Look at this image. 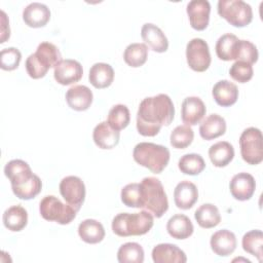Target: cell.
<instances>
[{"instance_id":"cell-38","label":"cell","mask_w":263,"mask_h":263,"mask_svg":"<svg viewBox=\"0 0 263 263\" xmlns=\"http://www.w3.org/2000/svg\"><path fill=\"white\" fill-rule=\"evenodd\" d=\"M258 57H259L258 49L254 43L248 40L238 39L235 47V54H234L235 61H242L253 65L258 61Z\"/></svg>"},{"instance_id":"cell-16","label":"cell","mask_w":263,"mask_h":263,"mask_svg":"<svg viewBox=\"0 0 263 263\" xmlns=\"http://www.w3.org/2000/svg\"><path fill=\"white\" fill-rule=\"evenodd\" d=\"M210 245L216 255L220 257H227L236 249V236L230 230L221 229L212 234Z\"/></svg>"},{"instance_id":"cell-13","label":"cell","mask_w":263,"mask_h":263,"mask_svg":"<svg viewBox=\"0 0 263 263\" xmlns=\"http://www.w3.org/2000/svg\"><path fill=\"white\" fill-rule=\"evenodd\" d=\"M229 189L231 195L240 201L249 200L256 189L254 177L249 173H238L234 175L230 181Z\"/></svg>"},{"instance_id":"cell-1","label":"cell","mask_w":263,"mask_h":263,"mask_svg":"<svg viewBox=\"0 0 263 263\" xmlns=\"http://www.w3.org/2000/svg\"><path fill=\"white\" fill-rule=\"evenodd\" d=\"M175 116L172 99L165 93L145 98L137 112V129L144 137L156 136L162 125H170Z\"/></svg>"},{"instance_id":"cell-28","label":"cell","mask_w":263,"mask_h":263,"mask_svg":"<svg viewBox=\"0 0 263 263\" xmlns=\"http://www.w3.org/2000/svg\"><path fill=\"white\" fill-rule=\"evenodd\" d=\"M3 224L10 231H21L28 223V213L21 204L12 205L3 213Z\"/></svg>"},{"instance_id":"cell-39","label":"cell","mask_w":263,"mask_h":263,"mask_svg":"<svg viewBox=\"0 0 263 263\" xmlns=\"http://www.w3.org/2000/svg\"><path fill=\"white\" fill-rule=\"evenodd\" d=\"M121 201L128 208H142V195L140 183H129L121 189Z\"/></svg>"},{"instance_id":"cell-12","label":"cell","mask_w":263,"mask_h":263,"mask_svg":"<svg viewBox=\"0 0 263 263\" xmlns=\"http://www.w3.org/2000/svg\"><path fill=\"white\" fill-rule=\"evenodd\" d=\"M186 11L190 26L197 31L204 30L210 21L211 4L208 0H192L188 2Z\"/></svg>"},{"instance_id":"cell-7","label":"cell","mask_w":263,"mask_h":263,"mask_svg":"<svg viewBox=\"0 0 263 263\" xmlns=\"http://www.w3.org/2000/svg\"><path fill=\"white\" fill-rule=\"evenodd\" d=\"M39 212L43 219L53 221L62 225L71 223L77 211L68 203H63L58 197L53 195L44 196L39 203Z\"/></svg>"},{"instance_id":"cell-26","label":"cell","mask_w":263,"mask_h":263,"mask_svg":"<svg viewBox=\"0 0 263 263\" xmlns=\"http://www.w3.org/2000/svg\"><path fill=\"white\" fill-rule=\"evenodd\" d=\"M88 79L96 88H106L114 80V70L106 63H96L89 69Z\"/></svg>"},{"instance_id":"cell-29","label":"cell","mask_w":263,"mask_h":263,"mask_svg":"<svg viewBox=\"0 0 263 263\" xmlns=\"http://www.w3.org/2000/svg\"><path fill=\"white\" fill-rule=\"evenodd\" d=\"M209 157L217 167L228 165L234 157V148L227 141H220L212 145L209 149Z\"/></svg>"},{"instance_id":"cell-2","label":"cell","mask_w":263,"mask_h":263,"mask_svg":"<svg viewBox=\"0 0 263 263\" xmlns=\"http://www.w3.org/2000/svg\"><path fill=\"white\" fill-rule=\"evenodd\" d=\"M62 61L60 49L50 42H41L34 53L26 60V70L33 79H39L46 75L50 68H54Z\"/></svg>"},{"instance_id":"cell-18","label":"cell","mask_w":263,"mask_h":263,"mask_svg":"<svg viewBox=\"0 0 263 263\" xmlns=\"http://www.w3.org/2000/svg\"><path fill=\"white\" fill-rule=\"evenodd\" d=\"M198 199V190L190 181H181L174 190V200L177 208L181 210L191 209Z\"/></svg>"},{"instance_id":"cell-23","label":"cell","mask_w":263,"mask_h":263,"mask_svg":"<svg viewBox=\"0 0 263 263\" xmlns=\"http://www.w3.org/2000/svg\"><path fill=\"white\" fill-rule=\"evenodd\" d=\"M215 102L222 107H229L236 103L238 99V88L229 80L218 81L212 90Z\"/></svg>"},{"instance_id":"cell-14","label":"cell","mask_w":263,"mask_h":263,"mask_svg":"<svg viewBox=\"0 0 263 263\" xmlns=\"http://www.w3.org/2000/svg\"><path fill=\"white\" fill-rule=\"evenodd\" d=\"M206 108L198 97H187L181 107V118L186 125H196L205 115Z\"/></svg>"},{"instance_id":"cell-36","label":"cell","mask_w":263,"mask_h":263,"mask_svg":"<svg viewBox=\"0 0 263 263\" xmlns=\"http://www.w3.org/2000/svg\"><path fill=\"white\" fill-rule=\"evenodd\" d=\"M130 120V114L128 108L123 104L114 105L109 113L107 122L115 130H121L125 128Z\"/></svg>"},{"instance_id":"cell-8","label":"cell","mask_w":263,"mask_h":263,"mask_svg":"<svg viewBox=\"0 0 263 263\" xmlns=\"http://www.w3.org/2000/svg\"><path fill=\"white\" fill-rule=\"evenodd\" d=\"M263 138L259 128H246L239 137V147L242 159L249 164H259L263 160Z\"/></svg>"},{"instance_id":"cell-42","label":"cell","mask_w":263,"mask_h":263,"mask_svg":"<svg viewBox=\"0 0 263 263\" xmlns=\"http://www.w3.org/2000/svg\"><path fill=\"white\" fill-rule=\"evenodd\" d=\"M10 36L9 29V21L6 16V13L1 10V41L0 43H4Z\"/></svg>"},{"instance_id":"cell-40","label":"cell","mask_w":263,"mask_h":263,"mask_svg":"<svg viewBox=\"0 0 263 263\" xmlns=\"http://www.w3.org/2000/svg\"><path fill=\"white\" fill-rule=\"evenodd\" d=\"M22 60L21 51L15 47H7L1 50L0 53V67L5 71L15 70Z\"/></svg>"},{"instance_id":"cell-41","label":"cell","mask_w":263,"mask_h":263,"mask_svg":"<svg viewBox=\"0 0 263 263\" xmlns=\"http://www.w3.org/2000/svg\"><path fill=\"white\" fill-rule=\"evenodd\" d=\"M253 74V66L242 61H236L229 69V75L231 78L239 83H246L251 80Z\"/></svg>"},{"instance_id":"cell-25","label":"cell","mask_w":263,"mask_h":263,"mask_svg":"<svg viewBox=\"0 0 263 263\" xmlns=\"http://www.w3.org/2000/svg\"><path fill=\"white\" fill-rule=\"evenodd\" d=\"M226 132V121L219 114H210L199 125V135L204 140H213Z\"/></svg>"},{"instance_id":"cell-22","label":"cell","mask_w":263,"mask_h":263,"mask_svg":"<svg viewBox=\"0 0 263 263\" xmlns=\"http://www.w3.org/2000/svg\"><path fill=\"white\" fill-rule=\"evenodd\" d=\"M119 138V132L113 129L107 121L97 124L92 132L93 142L101 149H113L118 145Z\"/></svg>"},{"instance_id":"cell-19","label":"cell","mask_w":263,"mask_h":263,"mask_svg":"<svg viewBox=\"0 0 263 263\" xmlns=\"http://www.w3.org/2000/svg\"><path fill=\"white\" fill-rule=\"evenodd\" d=\"M152 260L155 263H185L186 254L173 243H159L152 250Z\"/></svg>"},{"instance_id":"cell-6","label":"cell","mask_w":263,"mask_h":263,"mask_svg":"<svg viewBox=\"0 0 263 263\" xmlns=\"http://www.w3.org/2000/svg\"><path fill=\"white\" fill-rule=\"evenodd\" d=\"M218 13L230 25L242 28L253 20V10L249 3L242 0H219Z\"/></svg>"},{"instance_id":"cell-20","label":"cell","mask_w":263,"mask_h":263,"mask_svg":"<svg viewBox=\"0 0 263 263\" xmlns=\"http://www.w3.org/2000/svg\"><path fill=\"white\" fill-rule=\"evenodd\" d=\"M142 39L148 46L156 52H164L167 50L168 41L162 30L154 24L146 23L141 29Z\"/></svg>"},{"instance_id":"cell-9","label":"cell","mask_w":263,"mask_h":263,"mask_svg":"<svg viewBox=\"0 0 263 263\" xmlns=\"http://www.w3.org/2000/svg\"><path fill=\"white\" fill-rule=\"evenodd\" d=\"M188 66L196 72H204L211 65V53L208 43L201 38H193L186 45Z\"/></svg>"},{"instance_id":"cell-27","label":"cell","mask_w":263,"mask_h":263,"mask_svg":"<svg viewBox=\"0 0 263 263\" xmlns=\"http://www.w3.org/2000/svg\"><path fill=\"white\" fill-rule=\"evenodd\" d=\"M80 238L90 245L101 242L105 237V229L101 222L95 219H85L78 226Z\"/></svg>"},{"instance_id":"cell-21","label":"cell","mask_w":263,"mask_h":263,"mask_svg":"<svg viewBox=\"0 0 263 263\" xmlns=\"http://www.w3.org/2000/svg\"><path fill=\"white\" fill-rule=\"evenodd\" d=\"M92 91L85 85H74L66 92L68 106L76 111L87 110L92 103Z\"/></svg>"},{"instance_id":"cell-33","label":"cell","mask_w":263,"mask_h":263,"mask_svg":"<svg viewBox=\"0 0 263 263\" xmlns=\"http://www.w3.org/2000/svg\"><path fill=\"white\" fill-rule=\"evenodd\" d=\"M117 260L120 263H143L144 250L138 242H125L117 251Z\"/></svg>"},{"instance_id":"cell-31","label":"cell","mask_w":263,"mask_h":263,"mask_svg":"<svg viewBox=\"0 0 263 263\" xmlns=\"http://www.w3.org/2000/svg\"><path fill=\"white\" fill-rule=\"evenodd\" d=\"M148 58V47L145 43H130L123 52L124 62L133 68L143 66Z\"/></svg>"},{"instance_id":"cell-34","label":"cell","mask_w":263,"mask_h":263,"mask_svg":"<svg viewBox=\"0 0 263 263\" xmlns=\"http://www.w3.org/2000/svg\"><path fill=\"white\" fill-rule=\"evenodd\" d=\"M178 167L181 173L185 175L196 176L205 168V162L201 155L196 153H188L179 159Z\"/></svg>"},{"instance_id":"cell-37","label":"cell","mask_w":263,"mask_h":263,"mask_svg":"<svg viewBox=\"0 0 263 263\" xmlns=\"http://www.w3.org/2000/svg\"><path fill=\"white\" fill-rule=\"evenodd\" d=\"M194 133L193 129L186 124L176 126L171 133L170 142L174 148L177 149H185L187 148L193 141Z\"/></svg>"},{"instance_id":"cell-30","label":"cell","mask_w":263,"mask_h":263,"mask_svg":"<svg viewBox=\"0 0 263 263\" xmlns=\"http://www.w3.org/2000/svg\"><path fill=\"white\" fill-rule=\"evenodd\" d=\"M194 218L197 224L202 228L216 227L221 221V215L216 205L213 203L201 204L194 213Z\"/></svg>"},{"instance_id":"cell-32","label":"cell","mask_w":263,"mask_h":263,"mask_svg":"<svg viewBox=\"0 0 263 263\" xmlns=\"http://www.w3.org/2000/svg\"><path fill=\"white\" fill-rule=\"evenodd\" d=\"M238 38L231 33H226L219 37L216 42V53L217 57L222 61H232L234 60L235 47Z\"/></svg>"},{"instance_id":"cell-10","label":"cell","mask_w":263,"mask_h":263,"mask_svg":"<svg viewBox=\"0 0 263 263\" xmlns=\"http://www.w3.org/2000/svg\"><path fill=\"white\" fill-rule=\"evenodd\" d=\"M60 193L68 204L77 212L85 199V185L77 176H67L60 183Z\"/></svg>"},{"instance_id":"cell-17","label":"cell","mask_w":263,"mask_h":263,"mask_svg":"<svg viewBox=\"0 0 263 263\" xmlns=\"http://www.w3.org/2000/svg\"><path fill=\"white\" fill-rule=\"evenodd\" d=\"M50 18L49 8L40 2H32L23 10V20L31 28L44 27Z\"/></svg>"},{"instance_id":"cell-3","label":"cell","mask_w":263,"mask_h":263,"mask_svg":"<svg viewBox=\"0 0 263 263\" xmlns=\"http://www.w3.org/2000/svg\"><path fill=\"white\" fill-rule=\"evenodd\" d=\"M153 215L148 211L140 213H120L112 220V231L121 237L144 235L153 226Z\"/></svg>"},{"instance_id":"cell-24","label":"cell","mask_w":263,"mask_h":263,"mask_svg":"<svg viewBox=\"0 0 263 263\" xmlns=\"http://www.w3.org/2000/svg\"><path fill=\"white\" fill-rule=\"evenodd\" d=\"M166 230L173 238L186 239L192 235L194 227L187 216L183 214H176L168 219L166 223Z\"/></svg>"},{"instance_id":"cell-15","label":"cell","mask_w":263,"mask_h":263,"mask_svg":"<svg viewBox=\"0 0 263 263\" xmlns=\"http://www.w3.org/2000/svg\"><path fill=\"white\" fill-rule=\"evenodd\" d=\"M4 174L11 183V188L20 187L30 181L35 174L30 165L22 159H12L4 166Z\"/></svg>"},{"instance_id":"cell-5","label":"cell","mask_w":263,"mask_h":263,"mask_svg":"<svg viewBox=\"0 0 263 263\" xmlns=\"http://www.w3.org/2000/svg\"><path fill=\"white\" fill-rule=\"evenodd\" d=\"M140 186L142 209L150 212L153 217H162L168 209V200L161 181L155 177H146Z\"/></svg>"},{"instance_id":"cell-35","label":"cell","mask_w":263,"mask_h":263,"mask_svg":"<svg viewBox=\"0 0 263 263\" xmlns=\"http://www.w3.org/2000/svg\"><path fill=\"white\" fill-rule=\"evenodd\" d=\"M242 249L255 256L259 262H262V245H263V233L259 229H254L247 232L242 236L241 240Z\"/></svg>"},{"instance_id":"cell-11","label":"cell","mask_w":263,"mask_h":263,"mask_svg":"<svg viewBox=\"0 0 263 263\" xmlns=\"http://www.w3.org/2000/svg\"><path fill=\"white\" fill-rule=\"evenodd\" d=\"M83 75L81 64L72 59L62 60L53 70V77L55 81L62 85H70L78 82Z\"/></svg>"},{"instance_id":"cell-4","label":"cell","mask_w":263,"mask_h":263,"mask_svg":"<svg viewBox=\"0 0 263 263\" xmlns=\"http://www.w3.org/2000/svg\"><path fill=\"white\" fill-rule=\"evenodd\" d=\"M134 160L150 170L154 174H160L170 161V150L162 145L141 142L137 144L133 151Z\"/></svg>"}]
</instances>
